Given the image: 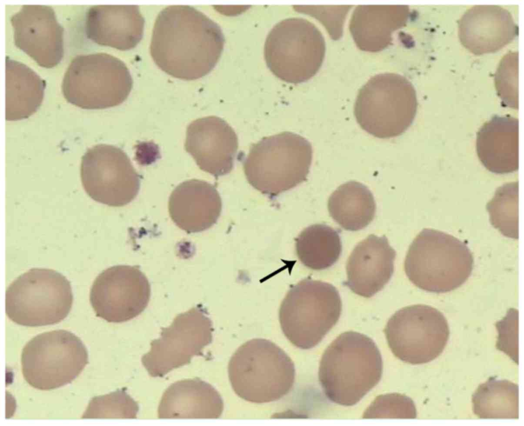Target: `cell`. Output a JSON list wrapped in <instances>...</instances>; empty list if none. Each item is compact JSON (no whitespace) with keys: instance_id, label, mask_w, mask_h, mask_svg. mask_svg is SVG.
I'll list each match as a JSON object with an SVG mask.
<instances>
[{"instance_id":"cell-33","label":"cell","mask_w":524,"mask_h":426,"mask_svg":"<svg viewBox=\"0 0 524 426\" xmlns=\"http://www.w3.org/2000/svg\"><path fill=\"white\" fill-rule=\"evenodd\" d=\"M498 336L496 347L518 365V311L510 308L495 324Z\"/></svg>"},{"instance_id":"cell-24","label":"cell","mask_w":524,"mask_h":426,"mask_svg":"<svg viewBox=\"0 0 524 426\" xmlns=\"http://www.w3.org/2000/svg\"><path fill=\"white\" fill-rule=\"evenodd\" d=\"M518 119L509 115H495L481 126L476 152L487 169L500 175L518 169Z\"/></svg>"},{"instance_id":"cell-18","label":"cell","mask_w":524,"mask_h":426,"mask_svg":"<svg viewBox=\"0 0 524 426\" xmlns=\"http://www.w3.org/2000/svg\"><path fill=\"white\" fill-rule=\"evenodd\" d=\"M396 255L385 236L369 235L351 252L346 263L347 280L343 285L359 295L373 296L391 278Z\"/></svg>"},{"instance_id":"cell-15","label":"cell","mask_w":524,"mask_h":426,"mask_svg":"<svg viewBox=\"0 0 524 426\" xmlns=\"http://www.w3.org/2000/svg\"><path fill=\"white\" fill-rule=\"evenodd\" d=\"M150 293L149 281L138 267L116 265L97 276L90 300L97 316L120 323L140 315L147 307Z\"/></svg>"},{"instance_id":"cell-17","label":"cell","mask_w":524,"mask_h":426,"mask_svg":"<svg viewBox=\"0 0 524 426\" xmlns=\"http://www.w3.org/2000/svg\"><path fill=\"white\" fill-rule=\"evenodd\" d=\"M238 138L224 119L211 116L187 126L184 147L199 168L215 178L230 173L238 149Z\"/></svg>"},{"instance_id":"cell-29","label":"cell","mask_w":524,"mask_h":426,"mask_svg":"<svg viewBox=\"0 0 524 426\" xmlns=\"http://www.w3.org/2000/svg\"><path fill=\"white\" fill-rule=\"evenodd\" d=\"M491 225L506 237L518 239V182L499 187L487 204Z\"/></svg>"},{"instance_id":"cell-23","label":"cell","mask_w":524,"mask_h":426,"mask_svg":"<svg viewBox=\"0 0 524 426\" xmlns=\"http://www.w3.org/2000/svg\"><path fill=\"white\" fill-rule=\"evenodd\" d=\"M407 5H359L354 10L349 30L362 51L377 52L387 48L392 35L405 27L410 16Z\"/></svg>"},{"instance_id":"cell-14","label":"cell","mask_w":524,"mask_h":426,"mask_svg":"<svg viewBox=\"0 0 524 426\" xmlns=\"http://www.w3.org/2000/svg\"><path fill=\"white\" fill-rule=\"evenodd\" d=\"M80 176L88 195L110 206L120 207L137 196L140 178L127 154L115 146L99 144L81 159Z\"/></svg>"},{"instance_id":"cell-30","label":"cell","mask_w":524,"mask_h":426,"mask_svg":"<svg viewBox=\"0 0 524 426\" xmlns=\"http://www.w3.org/2000/svg\"><path fill=\"white\" fill-rule=\"evenodd\" d=\"M139 410L138 403L123 388L93 397L81 418L136 419Z\"/></svg>"},{"instance_id":"cell-5","label":"cell","mask_w":524,"mask_h":426,"mask_svg":"<svg viewBox=\"0 0 524 426\" xmlns=\"http://www.w3.org/2000/svg\"><path fill=\"white\" fill-rule=\"evenodd\" d=\"M312 157L307 139L283 132L253 144L244 161V171L252 187L273 198L307 180Z\"/></svg>"},{"instance_id":"cell-20","label":"cell","mask_w":524,"mask_h":426,"mask_svg":"<svg viewBox=\"0 0 524 426\" xmlns=\"http://www.w3.org/2000/svg\"><path fill=\"white\" fill-rule=\"evenodd\" d=\"M144 24L137 5H94L86 12L85 32L99 45L127 51L142 39Z\"/></svg>"},{"instance_id":"cell-28","label":"cell","mask_w":524,"mask_h":426,"mask_svg":"<svg viewBox=\"0 0 524 426\" xmlns=\"http://www.w3.org/2000/svg\"><path fill=\"white\" fill-rule=\"evenodd\" d=\"M472 402L473 412L479 419H518V386L491 376L478 386Z\"/></svg>"},{"instance_id":"cell-8","label":"cell","mask_w":524,"mask_h":426,"mask_svg":"<svg viewBox=\"0 0 524 426\" xmlns=\"http://www.w3.org/2000/svg\"><path fill=\"white\" fill-rule=\"evenodd\" d=\"M133 81L125 64L105 53L79 55L64 75L62 92L70 103L83 109L117 106L130 94Z\"/></svg>"},{"instance_id":"cell-25","label":"cell","mask_w":524,"mask_h":426,"mask_svg":"<svg viewBox=\"0 0 524 426\" xmlns=\"http://www.w3.org/2000/svg\"><path fill=\"white\" fill-rule=\"evenodd\" d=\"M5 65L6 120L27 119L40 106L46 82L28 66L8 56Z\"/></svg>"},{"instance_id":"cell-2","label":"cell","mask_w":524,"mask_h":426,"mask_svg":"<svg viewBox=\"0 0 524 426\" xmlns=\"http://www.w3.org/2000/svg\"><path fill=\"white\" fill-rule=\"evenodd\" d=\"M382 370L381 355L373 340L359 332L346 331L323 352L318 379L329 400L352 406L378 384Z\"/></svg>"},{"instance_id":"cell-27","label":"cell","mask_w":524,"mask_h":426,"mask_svg":"<svg viewBox=\"0 0 524 426\" xmlns=\"http://www.w3.org/2000/svg\"><path fill=\"white\" fill-rule=\"evenodd\" d=\"M340 231L325 224H315L304 229L295 240L300 261L305 267L320 270L333 266L342 252Z\"/></svg>"},{"instance_id":"cell-1","label":"cell","mask_w":524,"mask_h":426,"mask_svg":"<svg viewBox=\"0 0 524 426\" xmlns=\"http://www.w3.org/2000/svg\"><path fill=\"white\" fill-rule=\"evenodd\" d=\"M225 41L220 26L202 12L190 6L171 5L157 17L150 52L162 71L178 79L192 80L214 68Z\"/></svg>"},{"instance_id":"cell-6","label":"cell","mask_w":524,"mask_h":426,"mask_svg":"<svg viewBox=\"0 0 524 426\" xmlns=\"http://www.w3.org/2000/svg\"><path fill=\"white\" fill-rule=\"evenodd\" d=\"M341 310V297L335 286L304 279L290 288L280 305L281 329L294 346L310 349L335 325Z\"/></svg>"},{"instance_id":"cell-4","label":"cell","mask_w":524,"mask_h":426,"mask_svg":"<svg viewBox=\"0 0 524 426\" xmlns=\"http://www.w3.org/2000/svg\"><path fill=\"white\" fill-rule=\"evenodd\" d=\"M473 263L472 254L465 243L444 232L424 228L409 247L404 269L417 287L442 293L466 282Z\"/></svg>"},{"instance_id":"cell-21","label":"cell","mask_w":524,"mask_h":426,"mask_svg":"<svg viewBox=\"0 0 524 426\" xmlns=\"http://www.w3.org/2000/svg\"><path fill=\"white\" fill-rule=\"evenodd\" d=\"M222 202L216 187L200 180L179 184L171 193L168 210L172 221L188 233L208 229L217 221Z\"/></svg>"},{"instance_id":"cell-3","label":"cell","mask_w":524,"mask_h":426,"mask_svg":"<svg viewBox=\"0 0 524 426\" xmlns=\"http://www.w3.org/2000/svg\"><path fill=\"white\" fill-rule=\"evenodd\" d=\"M231 386L243 399L256 403L278 400L293 387L294 363L280 347L265 338L249 340L234 352L228 366Z\"/></svg>"},{"instance_id":"cell-10","label":"cell","mask_w":524,"mask_h":426,"mask_svg":"<svg viewBox=\"0 0 524 426\" xmlns=\"http://www.w3.org/2000/svg\"><path fill=\"white\" fill-rule=\"evenodd\" d=\"M324 38L312 23L302 18H289L277 23L264 44L267 67L277 78L298 84L314 76L323 62Z\"/></svg>"},{"instance_id":"cell-32","label":"cell","mask_w":524,"mask_h":426,"mask_svg":"<svg viewBox=\"0 0 524 426\" xmlns=\"http://www.w3.org/2000/svg\"><path fill=\"white\" fill-rule=\"evenodd\" d=\"M417 415L414 403L410 397L389 393L378 396L367 408L363 418L414 419Z\"/></svg>"},{"instance_id":"cell-11","label":"cell","mask_w":524,"mask_h":426,"mask_svg":"<svg viewBox=\"0 0 524 426\" xmlns=\"http://www.w3.org/2000/svg\"><path fill=\"white\" fill-rule=\"evenodd\" d=\"M88 363V351L81 339L62 329L32 338L21 355L24 379L40 390L55 389L71 383Z\"/></svg>"},{"instance_id":"cell-26","label":"cell","mask_w":524,"mask_h":426,"mask_svg":"<svg viewBox=\"0 0 524 426\" xmlns=\"http://www.w3.org/2000/svg\"><path fill=\"white\" fill-rule=\"evenodd\" d=\"M330 216L343 229L357 231L366 227L376 211L374 197L363 184L352 181L340 185L328 202Z\"/></svg>"},{"instance_id":"cell-7","label":"cell","mask_w":524,"mask_h":426,"mask_svg":"<svg viewBox=\"0 0 524 426\" xmlns=\"http://www.w3.org/2000/svg\"><path fill=\"white\" fill-rule=\"evenodd\" d=\"M417 107L410 81L400 74L384 73L371 77L360 89L354 115L364 131L378 138L389 139L410 126Z\"/></svg>"},{"instance_id":"cell-22","label":"cell","mask_w":524,"mask_h":426,"mask_svg":"<svg viewBox=\"0 0 524 426\" xmlns=\"http://www.w3.org/2000/svg\"><path fill=\"white\" fill-rule=\"evenodd\" d=\"M223 400L210 384L198 377L178 381L163 393L158 408L159 419H217Z\"/></svg>"},{"instance_id":"cell-12","label":"cell","mask_w":524,"mask_h":426,"mask_svg":"<svg viewBox=\"0 0 524 426\" xmlns=\"http://www.w3.org/2000/svg\"><path fill=\"white\" fill-rule=\"evenodd\" d=\"M384 332L392 353L412 365L426 364L437 358L450 334L444 314L431 306L421 304L396 312L388 320Z\"/></svg>"},{"instance_id":"cell-16","label":"cell","mask_w":524,"mask_h":426,"mask_svg":"<svg viewBox=\"0 0 524 426\" xmlns=\"http://www.w3.org/2000/svg\"><path fill=\"white\" fill-rule=\"evenodd\" d=\"M14 44L40 67L58 65L64 55V29L51 6L25 5L10 18Z\"/></svg>"},{"instance_id":"cell-31","label":"cell","mask_w":524,"mask_h":426,"mask_svg":"<svg viewBox=\"0 0 524 426\" xmlns=\"http://www.w3.org/2000/svg\"><path fill=\"white\" fill-rule=\"evenodd\" d=\"M518 53L510 52L500 60L495 74L496 91L504 105L518 109Z\"/></svg>"},{"instance_id":"cell-19","label":"cell","mask_w":524,"mask_h":426,"mask_svg":"<svg viewBox=\"0 0 524 426\" xmlns=\"http://www.w3.org/2000/svg\"><path fill=\"white\" fill-rule=\"evenodd\" d=\"M458 28L461 44L477 55L500 50L518 32L510 12L497 5L473 6L460 18Z\"/></svg>"},{"instance_id":"cell-9","label":"cell","mask_w":524,"mask_h":426,"mask_svg":"<svg viewBox=\"0 0 524 426\" xmlns=\"http://www.w3.org/2000/svg\"><path fill=\"white\" fill-rule=\"evenodd\" d=\"M73 296L70 282L51 269L32 268L6 291V313L15 323L39 327L57 324L69 314Z\"/></svg>"},{"instance_id":"cell-13","label":"cell","mask_w":524,"mask_h":426,"mask_svg":"<svg viewBox=\"0 0 524 426\" xmlns=\"http://www.w3.org/2000/svg\"><path fill=\"white\" fill-rule=\"evenodd\" d=\"M161 329L160 337L151 341L150 350L141 358L153 377H162L189 364L193 356H203V349L212 342L214 331L208 313L201 304L178 314L169 326Z\"/></svg>"}]
</instances>
